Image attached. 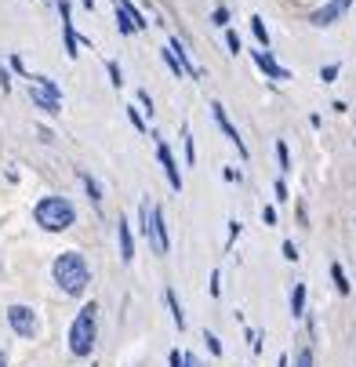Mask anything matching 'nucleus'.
Masks as SVG:
<instances>
[{
	"instance_id": "obj_26",
	"label": "nucleus",
	"mask_w": 356,
	"mask_h": 367,
	"mask_svg": "<svg viewBox=\"0 0 356 367\" xmlns=\"http://www.w3.org/2000/svg\"><path fill=\"white\" fill-rule=\"evenodd\" d=\"M225 44H229V52H233V55L240 52V36H236L233 30H229V33H225Z\"/></svg>"
},
{
	"instance_id": "obj_19",
	"label": "nucleus",
	"mask_w": 356,
	"mask_h": 367,
	"mask_svg": "<svg viewBox=\"0 0 356 367\" xmlns=\"http://www.w3.org/2000/svg\"><path fill=\"white\" fill-rule=\"evenodd\" d=\"M331 276H335V287L342 291V295H349V280H346V273H342V265H338V262L331 265Z\"/></svg>"
},
{
	"instance_id": "obj_27",
	"label": "nucleus",
	"mask_w": 356,
	"mask_h": 367,
	"mask_svg": "<svg viewBox=\"0 0 356 367\" xmlns=\"http://www.w3.org/2000/svg\"><path fill=\"white\" fill-rule=\"evenodd\" d=\"M203 342H208V349L214 353V357H222V346H219V338H214V335H203Z\"/></svg>"
},
{
	"instance_id": "obj_14",
	"label": "nucleus",
	"mask_w": 356,
	"mask_h": 367,
	"mask_svg": "<svg viewBox=\"0 0 356 367\" xmlns=\"http://www.w3.org/2000/svg\"><path fill=\"white\" fill-rule=\"evenodd\" d=\"M117 8H120L124 15H127V22H131L135 30H146V26H149V22H146V15H142V11H138V8L131 4V0H117Z\"/></svg>"
},
{
	"instance_id": "obj_5",
	"label": "nucleus",
	"mask_w": 356,
	"mask_h": 367,
	"mask_svg": "<svg viewBox=\"0 0 356 367\" xmlns=\"http://www.w3.org/2000/svg\"><path fill=\"white\" fill-rule=\"evenodd\" d=\"M8 324L15 327V335H22V338H33L36 335V316H33L30 306H11L8 309Z\"/></svg>"
},
{
	"instance_id": "obj_12",
	"label": "nucleus",
	"mask_w": 356,
	"mask_h": 367,
	"mask_svg": "<svg viewBox=\"0 0 356 367\" xmlns=\"http://www.w3.org/2000/svg\"><path fill=\"white\" fill-rule=\"evenodd\" d=\"M117 240H120V258L131 262V258H135V240H131V230H127L124 219L117 222Z\"/></svg>"
},
{
	"instance_id": "obj_33",
	"label": "nucleus",
	"mask_w": 356,
	"mask_h": 367,
	"mask_svg": "<svg viewBox=\"0 0 356 367\" xmlns=\"http://www.w3.org/2000/svg\"><path fill=\"white\" fill-rule=\"evenodd\" d=\"M273 189H276V200H287V186H284V182H276Z\"/></svg>"
},
{
	"instance_id": "obj_24",
	"label": "nucleus",
	"mask_w": 356,
	"mask_h": 367,
	"mask_svg": "<svg viewBox=\"0 0 356 367\" xmlns=\"http://www.w3.org/2000/svg\"><path fill=\"white\" fill-rule=\"evenodd\" d=\"M171 367H189V353H178V349H171Z\"/></svg>"
},
{
	"instance_id": "obj_25",
	"label": "nucleus",
	"mask_w": 356,
	"mask_h": 367,
	"mask_svg": "<svg viewBox=\"0 0 356 367\" xmlns=\"http://www.w3.org/2000/svg\"><path fill=\"white\" fill-rule=\"evenodd\" d=\"M211 22H214V26H225V22H229V11H225V8H214Z\"/></svg>"
},
{
	"instance_id": "obj_7",
	"label": "nucleus",
	"mask_w": 356,
	"mask_h": 367,
	"mask_svg": "<svg viewBox=\"0 0 356 367\" xmlns=\"http://www.w3.org/2000/svg\"><path fill=\"white\" fill-rule=\"evenodd\" d=\"M58 11H62V33H66V55L69 58H76L80 52V36H76V30H73V22H69V0H58Z\"/></svg>"
},
{
	"instance_id": "obj_16",
	"label": "nucleus",
	"mask_w": 356,
	"mask_h": 367,
	"mask_svg": "<svg viewBox=\"0 0 356 367\" xmlns=\"http://www.w3.org/2000/svg\"><path fill=\"white\" fill-rule=\"evenodd\" d=\"M305 313V284H295V295H291V316Z\"/></svg>"
},
{
	"instance_id": "obj_10",
	"label": "nucleus",
	"mask_w": 356,
	"mask_h": 367,
	"mask_svg": "<svg viewBox=\"0 0 356 367\" xmlns=\"http://www.w3.org/2000/svg\"><path fill=\"white\" fill-rule=\"evenodd\" d=\"M157 157H160V164H164V171H168V182L175 186V189H182V171H178V164H175V157H171V149L168 146H157Z\"/></svg>"
},
{
	"instance_id": "obj_35",
	"label": "nucleus",
	"mask_w": 356,
	"mask_h": 367,
	"mask_svg": "<svg viewBox=\"0 0 356 367\" xmlns=\"http://www.w3.org/2000/svg\"><path fill=\"white\" fill-rule=\"evenodd\" d=\"M0 367H8V357H4V353H0Z\"/></svg>"
},
{
	"instance_id": "obj_32",
	"label": "nucleus",
	"mask_w": 356,
	"mask_h": 367,
	"mask_svg": "<svg viewBox=\"0 0 356 367\" xmlns=\"http://www.w3.org/2000/svg\"><path fill=\"white\" fill-rule=\"evenodd\" d=\"M186 164H193V138H189V131H186Z\"/></svg>"
},
{
	"instance_id": "obj_9",
	"label": "nucleus",
	"mask_w": 356,
	"mask_h": 367,
	"mask_svg": "<svg viewBox=\"0 0 356 367\" xmlns=\"http://www.w3.org/2000/svg\"><path fill=\"white\" fill-rule=\"evenodd\" d=\"M254 66H258V69L265 73V77H273V80H287V77H291V73H287L284 66H276L269 52H254Z\"/></svg>"
},
{
	"instance_id": "obj_28",
	"label": "nucleus",
	"mask_w": 356,
	"mask_h": 367,
	"mask_svg": "<svg viewBox=\"0 0 356 367\" xmlns=\"http://www.w3.org/2000/svg\"><path fill=\"white\" fill-rule=\"evenodd\" d=\"M335 77H338V66H324V69H320V80H327V84H331Z\"/></svg>"
},
{
	"instance_id": "obj_3",
	"label": "nucleus",
	"mask_w": 356,
	"mask_h": 367,
	"mask_svg": "<svg viewBox=\"0 0 356 367\" xmlns=\"http://www.w3.org/2000/svg\"><path fill=\"white\" fill-rule=\"evenodd\" d=\"M95 335H98V320H95V306H84L76 313V320L69 327V349L76 357H91L95 349Z\"/></svg>"
},
{
	"instance_id": "obj_13",
	"label": "nucleus",
	"mask_w": 356,
	"mask_h": 367,
	"mask_svg": "<svg viewBox=\"0 0 356 367\" xmlns=\"http://www.w3.org/2000/svg\"><path fill=\"white\" fill-rule=\"evenodd\" d=\"M168 47H171V55H175L178 62H182L186 77H200V69L193 66V62H189V52H186V47H182V44H178V36H171V44H168Z\"/></svg>"
},
{
	"instance_id": "obj_23",
	"label": "nucleus",
	"mask_w": 356,
	"mask_h": 367,
	"mask_svg": "<svg viewBox=\"0 0 356 367\" xmlns=\"http://www.w3.org/2000/svg\"><path fill=\"white\" fill-rule=\"evenodd\" d=\"M295 367H313V349H298V357H295Z\"/></svg>"
},
{
	"instance_id": "obj_21",
	"label": "nucleus",
	"mask_w": 356,
	"mask_h": 367,
	"mask_svg": "<svg viewBox=\"0 0 356 367\" xmlns=\"http://www.w3.org/2000/svg\"><path fill=\"white\" fill-rule=\"evenodd\" d=\"M164 62H168V66H171V73H175V77H178V80H182V77H186V69H182V62H178V58L171 55V47H168V52H164Z\"/></svg>"
},
{
	"instance_id": "obj_36",
	"label": "nucleus",
	"mask_w": 356,
	"mask_h": 367,
	"mask_svg": "<svg viewBox=\"0 0 356 367\" xmlns=\"http://www.w3.org/2000/svg\"><path fill=\"white\" fill-rule=\"evenodd\" d=\"M276 367H287V357H280V364H276Z\"/></svg>"
},
{
	"instance_id": "obj_37",
	"label": "nucleus",
	"mask_w": 356,
	"mask_h": 367,
	"mask_svg": "<svg viewBox=\"0 0 356 367\" xmlns=\"http://www.w3.org/2000/svg\"><path fill=\"white\" fill-rule=\"evenodd\" d=\"M84 4H87V8H95V0H84Z\"/></svg>"
},
{
	"instance_id": "obj_8",
	"label": "nucleus",
	"mask_w": 356,
	"mask_h": 367,
	"mask_svg": "<svg viewBox=\"0 0 356 367\" xmlns=\"http://www.w3.org/2000/svg\"><path fill=\"white\" fill-rule=\"evenodd\" d=\"M211 113H214V120H219V128H222V131L229 135V142H233V146L240 149V157H247V146H244V138H240V131L233 128V124H229V117H225V109H222L219 102H214V106H211Z\"/></svg>"
},
{
	"instance_id": "obj_4",
	"label": "nucleus",
	"mask_w": 356,
	"mask_h": 367,
	"mask_svg": "<svg viewBox=\"0 0 356 367\" xmlns=\"http://www.w3.org/2000/svg\"><path fill=\"white\" fill-rule=\"evenodd\" d=\"M138 219H142V233H146V240L153 244V251H157V255H168L171 240H168V225H164L160 208L153 204V200H142V208H138Z\"/></svg>"
},
{
	"instance_id": "obj_18",
	"label": "nucleus",
	"mask_w": 356,
	"mask_h": 367,
	"mask_svg": "<svg viewBox=\"0 0 356 367\" xmlns=\"http://www.w3.org/2000/svg\"><path fill=\"white\" fill-rule=\"evenodd\" d=\"M80 182L87 186V193H91V200H95V204H102V189H98V182L91 179V175H87V171H80Z\"/></svg>"
},
{
	"instance_id": "obj_38",
	"label": "nucleus",
	"mask_w": 356,
	"mask_h": 367,
	"mask_svg": "<svg viewBox=\"0 0 356 367\" xmlns=\"http://www.w3.org/2000/svg\"><path fill=\"white\" fill-rule=\"evenodd\" d=\"M346 4H353V0H346Z\"/></svg>"
},
{
	"instance_id": "obj_6",
	"label": "nucleus",
	"mask_w": 356,
	"mask_h": 367,
	"mask_svg": "<svg viewBox=\"0 0 356 367\" xmlns=\"http://www.w3.org/2000/svg\"><path fill=\"white\" fill-rule=\"evenodd\" d=\"M346 11H349V4H346V0H331V4H324L320 11H313V26H331V22H338L342 15H346Z\"/></svg>"
},
{
	"instance_id": "obj_29",
	"label": "nucleus",
	"mask_w": 356,
	"mask_h": 367,
	"mask_svg": "<svg viewBox=\"0 0 356 367\" xmlns=\"http://www.w3.org/2000/svg\"><path fill=\"white\" fill-rule=\"evenodd\" d=\"M127 117H131V124H135V128H138V131H146V120H142V117H138V109H127Z\"/></svg>"
},
{
	"instance_id": "obj_11",
	"label": "nucleus",
	"mask_w": 356,
	"mask_h": 367,
	"mask_svg": "<svg viewBox=\"0 0 356 367\" xmlns=\"http://www.w3.org/2000/svg\"><path fill=\"white\" fill-rule=\"evenodd\" d=\"M30 98H33V106H41L44 113H62V98L47 95L44 87H36V84H30Z\"/></svg>"
},
{
	"instance_id": "obj_1",
	"label": "nucleus",
	"mask_w": 356,
	"mask_h": 367,
	"mask_svg": "<svg viewBox=\"0 0 356 367\" xmlns=\"http://www.w3.org/2000/svg\"><path fill=\"white\" fill-rule=\"evenodd\" d=\"M33 219H36V225H44L47 233H62L76 222V208L66 197H44V200H36Z\"/></svg>"
},
{
	"instance_id": "obj_34",
	"label": "nucleus",
	"mask_w": 356,
	"mask_h": 367,
	"mask_svg": "<svg viewBox=\"0 0 356 367\" xmlns=\"http://www.w3.org/2000/svg\"><path fill=\"white\" fill-rule=\"evenodd\" d=\"M0 87H4V91L11 87V80H8V73H4V69H0Z\"/></svg>"
},
{
	"instance_id": "obj_31",
	"label": "nucleus",
	"mask_w": 356,
	"mask_h": 367,
	"mask_svg": "<svg viewBox=\"0 0 356 367\" xmlns=\"http://www.w3.org/2000/svg\"><path fill=\"white\" fill-rule=\"evenodd\" d=\"M262 222L265 225H276V211L273 208H262Z\"/></svg>"
},
{
	"instance_id": "obj_2",
	"label": "nucleus",
	"mask_w": 356,
	"mask_h": 367,
	"mask_svg": "<svg viewBox=\"0 0 356 367\" xmlns=\"http://www.w3.org/2000/svg\"><path fill=\"white\" fill-rule=\"evenodd\" d=\"M55 280L66 295H84V287L91 284V273H87V262L84 255L76 251H66V255L55 258Z\"/></svg>"
},
{
	"instance_id": "obj_20",
	"label": "nucleus",
	"mask_w": 356,
	"mask_h": 367,
	"mask_svg": "<svg viewBox=\"0 0 356 367\" xmlns=\"http://www.w3.org/2000/svg\"><path fill=\"white\" fill-rule=\"evenodd\" d=\"M276 160H280V171H291V153H287V142H276Z\"/></svg>"
},
{
	"instance_id": "obj_15",
	"label": "nucleus",
	"mask_w": 356,
	"mask_h": 367,
	"mask_svg": "<svg viewBox=\"0 0 356 367\" xmlns=\"http://www.w3.org/2000/svg\"><path fill=\"white\" fill-rule=\"evenodd\" d=\"M251 30H254V36H258L262 52H269V30H265V19H262V15H254V19H251Z\"/></svg>"
},
{
	"instance_id": "obj_22",
	"label": "nucleus",
	"mask_w": 356,
	"mask_h": 367,
	"mask_svg": "<svg viewBox=\"0 0 356 367\" xmlns=\"http://www.w3.org/2000/svg\"><path fill=\"white\" fill-rule=\"evenodd\" d=\"M106 73H109L113 87H120V84H124V73H120V66H117V62H106Z\"/></svg>"
},
{
	"instance_id": "obj_17",
	"label": "nucleus",
	"mask_w": 356,
	"mask_h": 367,
	"mask_svg": "<svg viewBox=\"0 0 356 367\" xmlns=\"http://www.w3.org/2000/svg\"><path fill=\"white\" fill-rule=\"evenodd\" d=\"M168 306H171V316H175V324H178V331L186 327V316H182V306H178V298H175V291H168Z\"/></svg>"
},
{
	"instance_id": "obj_30",
	"label": "nucleus",
	"mask_w": 356,
	"mask_h": 367,
	"mask_svg": "<svg viewBox=\"0 0 356 367\" xmlns=\"http://www.w3.org/2000/svg\"><path fill=\"white\" fill-rule=\"evenodd\" d=\"M284 258H291V262H295V258H298V247H295V244H291V240H284Z\"/></svg>"
}]
</instances>
